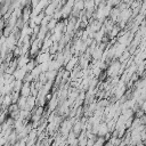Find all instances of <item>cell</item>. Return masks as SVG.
Wrapping results in <instances>:
<instances>
[{
  "instance_id": "obj_2",
  "label": "cell",
  "mask_w": 146,
  "mask_h": 146,
  "mask_svg": "<svg viewBox=\"0 0 146 146\" xmlns=\"http://www.w3.org/2000/svg\"><path fill=\"white\" fill-rule=\"evenodd\" d=\"M136 146H144V144H141V143H139V144H137Z\"/></svg>"
},
{
  "instance_id": "obj_1",
  "label": "cell",
  "mask_w": 146,
  "mask_h": 146,
  "mask_svg": "<svg viewBox=\"0 0 146 146\" xmlns=\"http://www.w3.org/2000/svg\"><path fill=\"white\" fill-rule=\"evenodd\" d=\"M22 91H23L22 94H23L24 96H26V95H29V91H30V88H29V82L24 85V87H23V89H22Z\"/></svg>"
}]
</instances>
